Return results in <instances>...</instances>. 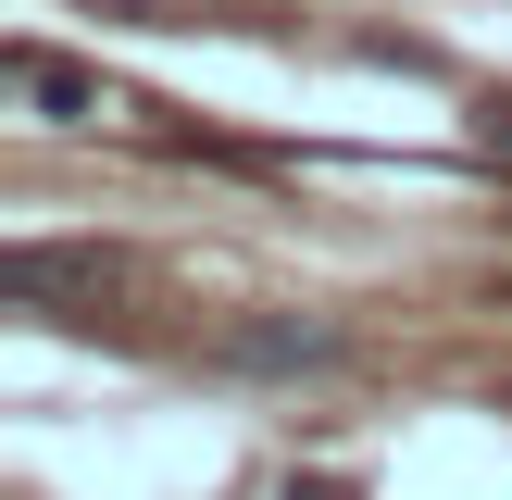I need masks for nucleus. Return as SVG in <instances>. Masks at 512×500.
I'll return each instance as SVG.
<instances>
[{"label": "nucleus", "mask_w": 512, "mask_h": 500, "mask_svg": "<svg viewBox=\"0 0 512 500\" xmlns=\"http://www.w3.org/2000/svg\"><path fill=\"white\" fill-rule=\"evenodd\" d=\"M213 363L225 375H338L350 338H338V325H300V313H263V325H225Z\"/></svg>", "instance_id": "obj_1"}, {"label": "nucleus", "mask_w": 512, "mask_h": 500, "mask_svg": "<svg viewBox=\"0 0 512 500\" xmlns=\"http://www.w3.org/2000/svg\"><path fill=\"white\" fill-rule=\"evenodd\" d=\"M0 288H13L25 313H50V300H113L125 263H113V250H38V238H25L13 263H0Z\"/></svg>", "instance_id": "obj_2"}, {"label": "nucleus", "mask_w": 512, "mask_h": 500, "mask_svg": "<svg viewBox=\"0 0 512 500\" xmlns=\"http://www.w3.org/2000/svg\"><path fill=\"white\" fill-rule=\"evenodd\" d=\"M113 25H225V38H288V0H88Z\"/></svg>", "instance_id": "obj_3"}, {"label": "nucleus", "mask_w": 512, "mask_h": 500, "mask_svg": "<svg viewBox=\"0 0 512 500\" xmlns=\"http://www.w3.org/2000/svg\"><path fill=\"white\" fill-rule=\"evenodd\" d=\"M0 75H13V88L38 100L50 125H75V113H100V75H88V63H63V50H50V38H13V50H0Z\"/></svg>", "instance_id": "obj_4"}, {"label": "nucleus", "mask_w": 512, "mask_h": 500, "mask_svg": "<svg viewBox=\"0 0 512 500\" xmlns=\"http://www.w3.org/2000/svg\"><path fill=\"white\" fill-rule=\"evenodd\" d=\"M275 500H363V488H350V475H313V463H300V475H288Z\"/></svg>", "instance_id": "obj_5"}]
</instances>
